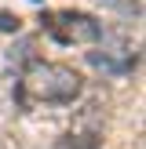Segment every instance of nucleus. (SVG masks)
<instances>
[{"label": "nucleus", "instance_id": "f03ea898", "mask_svg": "<svg viewBox=\"0 0 146 149\" xmlns=\"http://www.w3.org/2000/svg\"><path fill=\"white\" fill-rule=\"evenodd\" d=\"M44 29L58 44H99V36H102V26L84 11H58L44 22Z\"/></svg>", "mask_w": 146, "mask_h": 149}, {"label": "nucleus", "instance_id": "7ed1b4c3", "mask_svg": "<svg viewBox=\"0 0 146 149\" xmlns=\"http://www.w3.org/2000/svg\"><path fill=\"white\" fill-rule=\"evenodd\" d=\"M91 65H99V69L106 73H128L131 65H135V47H131V40H124V36H99V51H91Z\"/></svg>", "mask_w": 146, "mask_h": 149}, {"label": "nucleus", "instance_id": "39448f33", "mask_svg": "<svg viewBox=\"0 0 146 149\" xmlns=\"http://www.w3.org/2000/svg\"><path fill=\"white\" fill-rule=\"evenodd\" d=\"M0 29H4V33L18 29V18H15V15H7V11H0Z\"/></svg>", "mask_w": 146, "mask_h": 149}, {"label": "nucleus", "instance_id": "f257e3e1", "mask_svg": "<svg viewBox=\"0 0 146 149\" xmlns=\"http://www.w3.org/2000/svg\"><path fill=\"white\" fill-rule=\"evenodd\" d=\"M80 91H84V77L58 62H33L22 77V95L44 106H69Z\"/></svg>", "mask_w": 146, "mask_h": 149}, {"label": "nucleus", "instance_id": "20e7f679", "mask_svg": "<svg viewBox=\"0 0 146 149\" xmlns=\"http://www.w3.org/2000/svg\"><path fill=\"white\" fill-rule=\"evenodd\" d=\"M102 7H110V11H117V15H124V18H139L142 15V4L139 0H99Z\"/></svg>", "mask_w": 146, "mask_h": 149}]
</instances>
